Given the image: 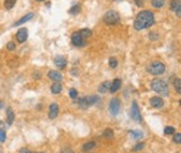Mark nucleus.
<instances>
[{
	"instance_id": "4",
	"label": "nucleus",
	"mask_w": 181,
	"mask_h": 153,
	"mask_svg": "<svg viewBox=\"0 0 181 153\" xmlns=\"http://www.w3.org/2000/svg\"><path fill=\"white\" fill-rule=\"evenodd\" d=\"M103 20H104V23L107 24V26H115V24L120 23L121 18H120L118 12H116V11H114V10H110V11H107V12L104 15Z\"/></svg>"
},
{
	"instance_id": "28",
	"label": "nucleus",
	"mask_w": 181,
	"mask_h": 153,
	"mask_svg": "<svg viewBox=\"0 0 181 153\" xmlns=\"http://www.w3.org/2000/svg\"><path fill=\"white\" fill-rule=\"evenodd\" d=\"M117 65H118V63H117L116 58L111 57V58L109 59V67H110L111 69H116V68H117Z\"/></svg>"
},
{
	"instance_id": "7",
	"label": "nucleus",
	"mask_w": 181,
	"mask_h": 153,
	"mask_svg": "<svg viewBox=\"0 0 181 153\" xmlns=\"http://www.w3.org/2000/svg\"><path fill=\"white\" fill-rule=\"evenodd\" d=\"M71 43L76 47H83L86 46V41L80 36L79 31H74L71 34Z\"/></svg>"
},
{
	"instance_id": "13",
	"label": "nucleus",
	"mask_w": 181,
	"mask_h": 153,
	"mask_svg": "<svg viewBox=\"0 0 181 153\" xmlns=\"http://www.w3.org/2000/svg\"><path fill=\"white\" fill-rule=\"evenodd\" d=\"M121 84H122V81L120 78H115L114 81L111 82V86H110V93H116L120 88H121Z\"/></svg>"
},
{
	"instance_id": "18",
	"label": "nucleus",
	"mask_w": 181,
	"mask_h": 153,
	"mask_svg": "<svg viewBox=\"0 0 181 153\" xmlns=\"http://www.w3.org/2000/svg\"><path fill=\"white\" fill-rule=\"evenodd\" d=\"M79 34H80V36H81L83 40H86V39H89L90 36H92V30L88 29V28H85V29H81V30L79 31Z\"/></svg>"
},
{
	"instance_id": "22",
	"label": "nucleus",
	"mask_w": 181,
	"mask_h": 153,
	"mask_svg": "<svg viewBox=\"0 0 181 153\" xmlns=\"http://www.w3.org/2000/svg\"><path fill=\"white\" fill-rule=\"evenodd\" d=\"M129 134L133 139H141L144 136L141 130H129Z\"/></svg>"
},
{
	"instance_id": "31",
	"label": "nucleus",
	"mask_w": 181,
	"mask_h": 153,
	"mask_svg": "<svg viewBox=\"0 0 181 153\" xmlns=\"http://www.w3.org/2000/svg\"><path fill=\"white\" fill-rule=\"evenodd\" d=\"M144 147H145V143L144 142H139V143H137L133 148H132V151L133 152H137V151H141V149H144Z\"/></svg>"
},
{
	"instance_id": "39",
	"label": "nucleus",
	"mask_w": 181,
	"mask_h": 153,
	"mask_svg": "<svg viewBox=\"0 0 181 153\" xmlns=\"http://www.w3.org/2000/svg\"><path fill=\"white\" fill-rule=\"evenodd\" d=\"M60 153H75V152L73 149H70V148H63L60 151Z\"/></svg>"
},
{
	"instance_id": "8",
	"label": "nucleus",
	"mask_w": 181,
	"mask_h": 153,
	"mask_svg": "<svg viewBox=\"0 0 181 153\" xmlns=\"http://www.w3.org/2000/svg\"><path fill=\"white\" fill-rule=\"evenodd\" d=\"M16 39L19 43H23L27 41L28 39V29L27 28H21L18 29V31L16 33Z\"/></svg>"
},
{
	"instance_id": "27",
	"label": "nucleus",
	"mask_w": 181,
	"mask_h": 153,
	"mask_svg": "<svg viewBox=\"0 0 181 153\" xmlns=\"http://www.w3.org/2000/svg\"><path fill=\"white\" fill-rule=\"evenodd\" d=\"M103 136L107 138V139H112V138H114V130H112V129H105L104 133H103Z\"/></svg>"
},
{
	"instance_id": "37",
	"label": "nucleus",
	"mask_w": 181,
	"mask_h": 153,
	"mask_svg": "<svg viewBox=\"0 0 181 153\" xmlns=\"http://www.w3.org/2000/svg\"><path fill=\"white\" fill-rule=\"evenodd\" d=\"M134 1H135V4H137L139 7H141V6L144 5V3L146 1V0H134Z\"/></svg>"
},
{
	"instance_id": "21",
	"label": "nucleus",
	"mask_w": 181,
	"mask_h": 153,
	"mask_svg": "<svg viewBox=\"0 0 181 153\" xmlns=\"http://www.w3.org/2000/svg\"><path fill=\"white\" fill-rule=\"evenodd\" d=\"M94 147H96V141H88V142L83 143L82 151H83V152H88V151H90V149H93Z\"/></svg>"
},
{
	"instance_id": "1",
	"label": "nucleus",
	"mask_w": 181,
	"mask_h": 153,
	"mask_svg": "<svg viewBox=\"0 0 181 153\" xmlns=\"http://www.w3.org/2000/svg\"><path fill=\"white\" fill-rule=\"evenodd\" d=\"M153 23H155V15L149 10H144L138 13L137 18L134 19L133 26L135 30H143L153 26Z\"/></svg>"
},
{
	"instance_id": "16",
	"label": "nucleus",
	"mask_w": 181,
	"mask_h": 153,
	"mask_svg": "<svg viewBox=\"0 0 181 153\" xmlns=\"http://www.w3.org/2000/svg\"><path fill=\"white\" fill-rule=\"evenodd\" d=\"M110 86H111V82L110 81H104L99 87H98V92L99 93H105L110 89Z\"/></svg>"
},
{
	"instance_id": "44",
	"label": "nucleus",
	"mask_w": 181,
	"mask_h": 153,
	"mask_svg": "<svg viewBox=\"0 0 181 153\" xmlns=\"http://www.w3.org/2000/svg\"><path fill=\"white\" fill-rule=\"evenodd\" d=\"M34 153H42V152H34Z\"/></svg>"
},
{
	"instance_id": "38",
	"label": "nucleus",
	"mask_w": 181,
	"mask_h": 153,
	"mask_svg": "<svg viewBox=\"0 0 181 153\" xmlns=\"http://www.w3.org/2000/svg\"><path fill=\"white\" fill-rule=\"evenodd\" d=\"M19 153H32V151L29 148H27V147H23V148L19 149Z\"/></svg>"
},
{
	"instance_id": "19",
	"label": "nucleus",
	"mask_w": 181,
	"mask_h": 153,
	"mask_svg": "<svg viewBox=\"0 0 181 153\" xmlns=\"http://www.w3.org/2000/svg\"><path fill=\"white\" fill-rule=\"evenodd\" d=\"M169 7H170L171 11H175V12H176L177 10L181 9V0H171Z\"/></svg>"
},
{
	"instance_id": "17",
	"label": "nucleus",
	"mask_w": 181,
	"mask_h": 153,
	"mask_svg": "<svg viewBox=\"0 0 181 153\" xmlns=\"http://www.w3.org/2000/svg\"><path fill=\"white\" fill-rule=\"evenodd\" d=\"M87 100H88L89 106H93V105H97L100 102V98L98 95H89V97H87Z\"/></svg>"
},
{
	"instance_id": "20",
	"label": "nucleus",
	"mask_w": 181,
	"mask_h": 153,
	"mask_svg": "<svg viewBox=\"0 0 181 153\" xmlns=\"http://www.w3.org/2000/svg\"><path fill=\"white\" fill-rule=\"evenodd\" d=\"M63 91V86L59 83V82H56V83H53L52 86H51V92L53 93V94H58V93H60Z\"/></svg>"
},
{
	"instance_id": "30",
	"label": "nucleus",
	"mask_w": 181,
	"mask_h": 153,
	"mask_svg": "<svg viewBox=\"0 0 181 153\" xmlns=\"http://www.w3.org/2000/svg\"><path fill=\"white\" fill-rule=\"evenodd\" d=\"M164 134L166 135H173V134H175V128L174 127H166L164 128Z\"/></svg>"
},
{
	"instance_id": "11",
	"label": "nucleus",
	"mask_w": 181,
	"mask_h": 153,
	"mask_svg": "<svg viewBox=\"0 0 181 153\" xmlns=\"http://www.w3.org/2000/svg\"><path fill=\"white\" fill-rule=\"evenodd\" d=\"M66 59L63 57V56H57L54 58V65L58 68V69H65L66 68Z\"/></svg>"
},
{
	"instance_id": "36",
	"label": "nucleus",
	"mask_w": 181,
	"mask_h": 153,
	"mask_svg": "<svg viewBox=\"0 0 181 153\" xmlns=\"http://www.w3.org/2000/svg\"><path fill=\"white\" fill-rule=\"evenodd\" d=\"M6 50H7V51H15V50H16V43H15L13 41L7 42V45H6Z\"/></svg>"
},
{
	"instance_id": "35",
	"label": "nucleus",
	"mask_w": 181,
	"mask_h": 153,
	"mask_svg": "<svg viewBox=\"0 0 181 153\" xmlns=\"http://www.w3.org/2000/svg\"><path fill=\"white\" fill-rule=\"evenodd\" d=\"M77 95H79V93H77V91H76L75 88L69 89V97H70L71 99H76V98H77Z\"/></svg>"
},
{
	"instance_id": "12",
	"label": "nucleus",
	"mask_w": 181,
	"mask_h": 153,
	"mask_svg": "<svg viewBox=\"0 0 181 153\" xmlns=\"http://www.w3.org/2000/svg\"><path fill=\"white\" fill-rule=\"evenodd\" d=\"M47 76H49L50 80L56 81V82H60V81L63 80V75H62L59 71H57V70H51V71H49Z\"/></svg>"
},
{
	"instance_id": "23",
	"label": "nucleus",
	"mask_w": 181,
	"mask_h": 153,
	"mask_svg": "<svg viewBox=\"0 0 181 153\" xmlns=\"http://www.w3.org/2000/svg\"><path fill=\"white\" fill-rule=\"evenodd\" d=\"M77 104L81 108H88L89 105H88V100H87V97H83V98H80L77 100Z\"/></svg>"
},
{
	"instance_id": "26",
	"label": "nucleus",
	"mask_w": 181,
	"mask_h": 153,
	"mask_svg": "<svg viewBox=\"0 0 181 153\" xmlns=\"http://www.w3.org/2000/svg\"><path fill=\"white\" fill-rule=\"evenodd\" d=\"M16 1H17V0H5V3H4L5 9L11 10V9H12V7L16 5Z\"/></svg>"
},
{
	"instance_id": "42",
	"label": "nucleus",
	"mask_w": 181,
	"mask_h": 153,
	"mask_svg": "<svg viewBox=\"0 0 181 153\" xmlns=\"http://www.w3.org/2000/svg\"><path fill=\"white\" fill-rule=\"evenodd\" d=\"M3 106H4V102H3L1 100H0V110H1V108H3Z\"/></svg>"
},
{
	"instance_id": "34",
	"label": "nucleus",
	"mask_w": 181,
	"mask_h": 153,
	"mask_svg": "<svg viewBox=\"0 0 181 153\" xmlns=\"http://www.w3.org/2000/svg\"><path fill=\"white\" fill-rule=\"evenodd\" d=\"M174 136H173V141L175 142V143H177V145H180L181 143V134L180 133H176V134H173Z\"/></svg>"
},
{
	"instance_id": "15",
	"label": "nucleus",
	"mask_w": 181,
	"mask_h": 153,
	"mask_svg": "<svg viewBox=\"0 0 181 153\" xmlns=\"http://www.w3.org/2000/svg\"><path fill=\"white\" fill-rule=\"evenodd\" d=\"M13 121H15V112L11 107H9L6 110V122L9 125H11L13 123Z\"/></svg>"
},
{
	"instance_id": "43",
	"label": "nucleus",
	"mask_w": 181,
	"mask_h": 153,
	"mask_svg": "<svg viewBox=\"0 0 181 153\" xmlns=\"http://www.w3.org/2000/svg\"><path fill=\"white\" fill-rule=\"evenodd\" d=\"M35 1H39V3H41V1H45V0H35Z\"/></svg>"
},
{
	"instance_id": "5",
	"label": "nucleus",
	"mask_w": 181,
	"mask_h": 153,
	"mask_svg": "<svg viewBox=\"0 0 181 153\" xmlns=\"http://www.w3.org/2000/svg\"><path fill=\"white\" fill-rule=\"evenodd\" d=\"M121 108V101L118 98H112L109 102V112L112 116H117Z\"/></svg>"
},
{
	"instance_id": "6",
	"label": "nucleus",
	"mask_w": 181,
	"mask_h": 153,
	"mask_svg": "<svg viewBox=\"0 0 181 153\" xmlns=\"http://www.w3.org/2000/svg\"><path fill=\"white\" fill-rule=\"evenodd\" d=\"M130 118L135 122H141V115H140V110L138 107L137 101H133L132 102V107H130Z\"/></svg>"
},
{
	"instance_id": "32",
	"label": "nucleus",
	"mask_w": 181,
	"mask_h": 153,
	"mask_svg": "<svg viewBox=\"0 0 181 153\" xmlns=\"http://www.w3.org/2000/svg\"><path fill=\"white\" fill-rule=\"evenodd\" d=\"M6 141V132L3 129V128H0V142H5Z\"/></svg>"
},
{
	"instance_id": "25",
	"label": "nucleus",
	"mask_w": 181,
	"mask_h": 153,
	"mask_svg": "<svg viewBox=\"0 0 181 153\" xmlns=\"http://www.w3.org/2000/svg\"><path fill=\"white\" fill-rule=\"evenodd\" d=\"M174 88H175V91H176L179 94L181 93V80H180L179 77L174 80Z\"/></svg>"
},
{
	"instance_id": "9",
	"label": "nucleus",
	"mask_w": 181,
	"mask_h": 153,
	"mask_svg": "<svg viewBox=\"0 0 181 153\" xmlns=\"http://www.w3.org/2000/svg\"><path fill=\"white\" fill-rule=\"evenodd\" d=\"M150 105L153 108H162L164 106V100L161 97H152L150 99Z\"/></svg>"
},
{
	"instance_id": "3",
	"label": "nucleus",
	"mask_w": 181,
	"mask_h": 153,
	"mask_svg": "<svg viewBox=\"0 0 181 153\" xmlns=\"http://www.w3.org/2000/svg\"><path fill=\"white\" fill-rule=\"evenodd\" d=\"M146 71L153 76L162 75L166 71V65L162 61H152L151 64H149L146 67Z\"/></svg>"
},
{
	"instance_id": "24",
	"label": "nucleus",
	"mask_w": 181,
	"mask_h": 153,
	"mask_svg": "<svg viewBox=\"0 0 181 153\" xmlns=\"http://www.w3.org/2000/svg\"><path fill=\"white\" fill-rule=\"evenodd\" d=\"M164 4H166V0H152L151 1V5L155 9H161L164 6Z\"/></svg>"
},
{
	"instance_id": "40",
	"label": "nucleus",
	"mask_w": 181,
	"mask_h": 153,
	"mask_svg": "<svg viewBox=\"0 0 181 153\" xmlns=\"http://www.w3.org/2000/svg\"><path fill=\"white\" fill-rule=\"evenodd\" d=\"M34 78H35V80H40V78H41V72L35 71V72H34Z\"/></svg>"
},
{
	"instance_id": "33",
	"label": "nucleus",
	"mask_w": 181,
	"mask_h": 153,
	"mask_svg": "<svg viewBox=\"0 0 181 153\" xmlns=\"http://www.w3.org/2000/svg\"><path fill=\"white\" fill-rule=\"evenodd\" d=\"M149 37H150L151 41H156V40H158L160 35H158V33H156V31H150L149 33Z\"/></svg>"
},
{
	"instance_id": "41",
	"label": "nucleus",
	"mask_w": 181,
	"mask_h": 153,
	"mask_svg": "<svg viewBox=\"0 0 181 153\" xmlns=\"http://www.w3.org/2000/svg\"><path fill=\"white\" fill-rule=\"evenodd\" d=\"M71 74H73V75H75V76H76V75H77V74H79V72H77V70H75V69H73V70H71Z\"/></svg>"
},
{
	"instance_id": "14",
	"label": "nucleus",
	"mask_w": 181,
	"mask_h": 153,
	"mask_svg": "<svg viewBox=\"0 0 181 153\" xmlns=\"http://www.w3.org/2000/svg\"><path fill=\"white\" fill-rule=\"evenodd\" d=\"M34 17V13L33 12H29V13H27V15H24L23 17H22L21 19H18L17 22H15L13 23V27H18V26H21V24H23V23H26V22H28V20H30L32 18Z\"/></svg>"
},
{
	"instance_id": "10",
	"label": "nucleus",
	"mask_w": 181,
	"mask_h": 153,
	"mask_svg": "<svg viewBox=\"0 0 181 153\" xmlns=\"http://www.w3.org/2000/svg\"><path fill=\"white\" fill-rule=\"evenodd\" d=\"M58 112H59V106L57 102H52L49 107V118L50 119H54L57 116H58Z\"/></svg>"
},
{
	"instance_id": "29",
	"label": "nucleus",
	"mask_w": 181,
	"mask_h": 153,
	"mask_svg": "<svg viewBox=\"0 0 181 153\" xmlns=\"http://www.w3.org/2000/svg\"><path fill=\"white\" fill-rule=\"evenodd\" d=\"M80 10H81L80 5H77V4H76V5H74L73 7H70V10H69V13H70V15H74V16H75V15H77V13L80 12Z\"/></svg>"
},
{
	"instance_id": "2",
	"label": "nucleus",
	"mask_w": 181,
	"mask_h": 153,
	"mask_svg": "<svg viewBox=\"0 0 181 153\" xmlns=\"http://www.w3.org/2000/svg\"><path fill=\"white\" fill-rule=\"evenodd\" d=\"M150 86H151V89L155 93L160 94L162 97H168L169 95V87H168L166 81H163L161 78H153L151 81Z\"/></svg>"
}]
</instances>
